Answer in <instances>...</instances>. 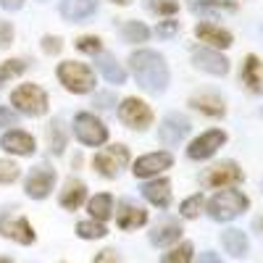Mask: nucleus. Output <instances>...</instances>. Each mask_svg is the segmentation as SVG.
<instances>
[{
  "label": "nucleus",
  "instance_id": "f257e3e1",
  "mask_svg": "<svg viewBox=\"0 0 263 263\" xmlns=\"http://www.w3.org/2000/svg\"><path fill=\"white\" fill-rule=\"evenodd\" d=\"M129 69L135 74L137 84L150 92H163L168 87V66L166 58L156 50H137L129 58Z\"/></svg>",
  "mask_w": 263,
  "mask_h": 263
},
{
  "label": "nucleus",
  "instance_id": "f03ea898",
  "mask_svg": "<svg viewBox=\"0 0 263 263\" xmlns=\"http://www.w3.org/2000/svg\"><path fill=\"white\" fill-rule=\"evenodd\" d=\"M248 208H250L248 195L239 192V190H232V187L218 190L208 200V216L213 218V221H232V218L245 213Z\"/></svg>",
  "mask_w": 263,
  "mask_h": 263
},
{
  "label": "nucleus",
  "instance_id": "7ed1b4c3",
  "mask_svg": "<svg viewBox=\"0 0 263 263\" xmlns=\"http://www.w3.org/2000/svg\"><path fill=\"white\" fill-rule=\"evenodd\" d=\"M58 79L69 92L74 95H84V92H92L95 90V71L84 63L77 61H63L58 63Z\"/></svg>",
  "mask_w": 263,
  "mask_h": 263
},
{
  "label": "nucleus",
  "instance_id": "20e7f679",
  "mask_svg": "<svg viewBox=\"0 0 263 263\" xmlns=\"http://www.w3.org/2000/svg\"><path fill=\"white\" fill-rule=\"evenodd\" d=\"M11 103L24 116H42L48 111V95L37 84H21L18 90L11 92Z\"/></svg>",
  "mask_w": 263,
  "mask_h": 263
},
{
  "label": "nucleus",
  "instance_id": "39448f33",
  "mask_svg": "<svg viewBox=\"0 0 263 263\" xmlns=\"http://www.w3.org/2000/svg\"><path fill=\"white\" fill-rule=\"evenodd\" d=\"M74 135L82 145H90V147H98V145H105L108 140V129L105 124L92 116V114H77L74 119Z\"/></svg>",
  "mask_w": 263,
  "mask_h": 263
},
{
  "label": "nucleus",
  "instance_id": "423d86ee",
  "mask_svg": "<svg viewBox=\"0 0 263 263\" xmlns=\"http://www.w3.org/2000/svg\"><path fill=\"white\" fill-rule=\"evenodd\" d=\"M224 142H227V132L224 129H208V132H203L200 137H195L190 142L187 158H192V161H208V158L216 156L218 147H224Z\"/></svg>",
  "mask_w": 263,
  "mask_h": 263
},
{
  "label": "nucleus",
  "instance_id": "0eeeda50",
  "mask_svg": "<svg viewBox=\"0 0 263 263\" xmlns=\"http://www.w3.org/2000/svg\"><path fill=\"white\" fill-rule=\"evenodd\" d=\"M55 187V168L48 166V163H40L29 171V177L24 179V192L34 200H42V197H48L50 190Z\"/></svg>",
  "mask_w": 263,
  "mask_h": 263
},
{
  "label": "nucleus",
  "instance_id": "6e6552de",
  "mask_svg": "<svg viewBox=\"0 0 263 263\" xmlns=\"http://www.w3.org/2000/svg\"><path fill=\"white\" fill-rule=\"evenodd\" d=\"M119 119H121L126 126L142 132V129H147V126L153 124V111H150V105H147L145 100H140V98H126V100L119 105Z\"/></svg>",
  "mask_w": 263,
  "mask_h": 263
},
{
  "label": "nucleus",
  "instance_id": "1a4fd4ad",
  "mask_svg": "<svg viewBox=\"0 0 263 263\" xmlns=\"http://www.w3.org/2000/svg\"><path fill=\"white\" fill-rule=\"evenodd\" d=\"M126 163H129V150L124 145H111L108 150L98 153L92 158V166L98 168V174L100 177H108V179H114Z\"/></svg>",
  "mask_w": 263,
  "mask_h": 263
},
{
  "label": "nucleus",
  "instance_id": "9d476101",
  "mask_svg": "<svg viewBox=\"0 0 263 263\" xmlns=\"http://www.w3.org/2000/svg\"><path fill=\"white\" fill-rule=\"evenodd\" d=\"M190 129H192V124H190V119L184 114H168L161 121V126H158V137H161L163 145L174 147V145H179L190 135Z\"/></svg>",
  "mask_w": 263,
  "mask_h": 263
},
{
  "label": "nucleus",
  "instance_id": "9b49d317",
  "mask_svg": "<svg viewBox=\"0 0 263 263\" xmlns=\"http://www.w3.org/2000/svg\"><path fill=\"white\" fill-rule=\"evenodd\" d=\"M192 63H195V69H200L205 74H213V77H227L229 74V61L213 48H195L192 50Z\"/></svg>",
  "mask_w": 263,
  "mask_h": 263
},
{
  "label": "nucleus",
  "instance_id": "f8f14e48",
  "mask_svg": "<svg viewBox=\"0 0 263 263\" xmlns=\"http://www.w3.org/2000/svg\"><path fill=\"white\" fill-rule=\"evenodd\" d=\"M208 187L213 190H224V187H234L242 182V168H239L234 161H224V163H218L213 166L208 174H205V179H203Z\"/></svg>",
  "mask_w": 263,
  "mask_h": 263
},
{
  "label": "nucleus",
  "instance_id": "ddd939ff",
  "mask_svg": "<svg viewBox=\"0 0 263 263\" xmlns=\"http://www.w3.org/2000/svg\"><path fill=\"white\" fill-rule=\"evenodd\" d=\"M171 163H174V156L168 150H158V153H147V156H142V158H137L135 161V177H140V179H147V177H156V174H161V171H166V168H171Z\"/></svg>",
  "mask_w": 263,
  "mask_h": 263
},
{
  "label": "nucleus",
  "instance_id": "4468645a",
  "mask_svg": "<svg viewBox=\"0 0 263 263\" xmlns=\"http://www.w3.org/2000/svg\"><path fill=\"white\" fill-rule=\"evenodd\" d=\"M0 234L8 239H16L21 245L34 242V229L24 216H0Z\"/></svg>",
  "mask_w": 263,
  "mask_h": 263
},
{
  "label": "nucleus",
  "instance_id": "2eb2a0df",
  "mask_svg": "<svg viewBox=\"0 0 263 263\" xmlns=\"http://www.w3.org/2000/svg\"><path fill=\"white\" fill-rule=\"evenodd\" d=\"M195 34H197V40L205 42V45L213 48V50H227V48L234 45L232 32L224 29V27L211 24V21H203V24H197V27H195Z\"/></svg>",
  "mask_w": 263,
  "mask_h": 263
},
{
  "label": "nucleus",
  "instance_id": "dca6fc26",
  "mask_svg": "<svg viewBox=\"0 0 263 263\" xmlns=\"http://www.w3.org/2000/svg\"><path fill=\"white\" fill-rule=\"evenodd\" d=\"M239 77H242V84L248 87L250 92H263V61L255 55V53H250V55H245V61H242V71H239Z\"/></svg>",
  "mask_w": 263,
  "mask_h": 263
},
{
  "label": "nucleus",
  "instance_id": "f3484780",
  "mask_svg": "<svg viewBox=\"0 0 263 263\" xmlns=\"http://www.w3.org/2000/svg\"><path fill=\"white\" fill-rule=\"evenodd\" d=\"M190 105L195 108V111H200L203 116H211V119H221L227 114V103L213 95V92H197L190 98Z\"/></svg>",
  "mask_w": 263,
  "mask_h": 263
},
{
  "label": "nucleus",
  "instance_id": "a211bd4d",
  "mask_svg": "<svg viewBox=\"0 0 263 263\" xmlns=\"http://www.w3.org/2000/svg\"><path fill=\"white\" fill-rule=\"evenodd\" d=\"M0 147H3L6 153H13V156H32L34 153V137L27 135V132H8V135H3V140H0Z\"/></svg>",
  "mask_w": 263,
  "mask_h": 263
},
{
  "label": "nucleus",
  "instance_id": "6ab92c4d",
  "mask_svg": "<svg viewBox=\"0 0 263 263\" xmlns=\"http://www.w3.org/2000/svg\"><path fill=\"white\" fill-rule=\"evenodd\" d=\"M145 200H150L153 205L158 208H168L171 205V182L168 179H153L142 187Z\"/></svg>",
  "mask_w": 263,
  "mask_h": 263
},
{
  "label": "nucleus",
  "instance_id": "aec40b11",
  "mask_svg": "<svg viewBox=\"0 0 263 263\" xmlns=\"http://www.w3.org/2000/svg\"><path fill=\"white\" fill-rule=\"evenodd\" d=\"M98 11V0H61V16L69 21H82Z\"/></svg>",
  "mask_w": 263,
  "mask_h": 263
},
{
  "label": "nucleus",
  "instance_id": "412c9836",
  "mask_svg": "<svg viewBox=\"0 0 263 263\" xmlns=\"http://www.w3.org/2000/svg\"><path fill=\"white\" fill-rule=\"evenodd\" d=\"M116 224L126 232H132V229H140V227H145L147 224V213L142 211V208H137V205H132V203H121V208H119V216H116Z\"/></svg>",
  "mask_w": 263,
  "mask_h": 263
},
{
  "label": "nucleus",
  "instance_id": "4be33fe9",
  "mask_svg": "<svg viewBox=\"0 0 263 263\" xmlns=\"http://www.w3.org/2000/svg\"><path fill=\"white\" fill-rule=\"evenodd\" d=\"M221 245L234 258H245L248 255V248H250L248 234L242 229H227V232H221Z\"/></svg>",
  "mask_w": 263,
  "mask_h": 263
},
{
  "label": "nucleus",
  "instance_id": "5701e85b",
  "mask_svg": "<svg viewBox=\"0 0 263 263\" xmlns=\"http://www.w3.org/2000/svg\"><path fill=\"white\" fill-rule=\"evenodd\" d=\"M84 197H87V187L79 179H71V182H66V187L61 192V205L66 211H77L84 203Z\"/></svg>",
  "mask_w": 263,
  "mask_h": 263
},
{
  "label": "nucleus",
  "instance_id": "b1692460",
  "mask_svg": "<svg viewBox=\"0 0 263 263\" xmlns=\"http://www.w3.org/2000/svg\"><path fill=\"white\" fill-rule=\"evenodd\" d=\"M179 237H182V227L174 224V221H166V224H161V227H156L150 232V242L158 245V248H166L171 242H177Z\"/></svg>",
  "mask_w": 263,
  "mask_h": 263
},
{
  "label": "nucleus",
  "instance_id": "393cba45",
  "mask_svg": "<svg viewBox=\"0 0 263 263\" xmlns=\"http://www.w3.org/2000/svg\"><path fill=\"white\" fill-rule=\"evenodd\" d=\"M87 211H90V216L95 218V221H108L111 218V213H114V197L108 195V192H100V195H95L92 200H90V205H87Z\"/></svg>",
  "mask_w": 263,
  "mask_h": 263
},
{
  "label": "nucleus",
  "instance_id": "a878e982",
  "mask_svg": "<svg viewBox=\"0 0 263 263\" xmlns=\"http://www.w3.org/2000/svg\"><path fill=\"white\" fill-rule=\"evenodd\" d=\"M98 69L103 71V77L111 82V84H121L124 79H126V71L121 69V63L114 58V55H105V58H100L98 61Z\"/></svg>",
  "mask_w": 263,
  "mask_h": 263
},
{
  "label": "nucleus",
  "instance_id": "bb28decb",
  "mask_svg": "<svg viewBox=\"0 0 263 263\" xmlns=\"http://www.w3.org/2000/svg\"><path fill=\"white\" fill-rule=\"evenodd\" d=\"M192 253H195L192 242H182L179 248H171L161 258V263H192Z\"/></svg>",
  "mask_w": 263,
  "mask_h": 263
},
{
  "label": "nucleus",
  "instance_id": "cd10ccee",
  "mask_svg": "<svg viewBox=\"0 0 263 263\" xmlns=\"http://www.w3.org/2000/svg\"><path fill=\"white\" fill-rule=\"evenodd\" d=\"M121 34L129 40V42H145L150 37V29L142 24V21H126L121 27Z\"/></svg>",
  "mask_w": 263,
  "mask_h": 263
},
{
  "label": "nucleus",
  "instance_id": "c85d7f7f",
  "mask_svg": "<svg viewBox=\"0 0 263 263\" xmlns=\"http://www.w3.org/2000/svg\"><path fill=\"white\" fill-rule=\"evenodd\" d=\"M105 232L108 229L100 221H79L77 224V234L82 239H100V237H105Z\"/></svg>",
  "mask_w": 263,
  "mask_h": 263
},
{
  "label": "nucleus",
  "instance_id": "c756f323",
  "mask_svg": "<svg viewBox=\"0 0 263 263\" xmlns=\"http://www.w3.org/2000/svg\"><path fill=\"white\" fill-rule=\"evenodd\" d=\"M66 142H69V135H66L61 119H55V121L50 124V147H53V153H63Z\"/></svg>",
  "mask_w": 263,
  "mask_h": 263
},
{
  "label": "nucleus",
  "instance_id": "7c9ffc66",
  "mask_svg": "<svg viewBox=\"0 0 263 263\" xmlns=\"http://www.w3.org/2000/svg\"><path fill=\"white\" fill-rule=\"evenodd\" d=\"M24 69H27V63L18 61V58H11V61H6V63H0V84H6L8 79L24 74Z\"/></svg>",
  "mask_w": 263,
  "mask_h": 263
},
{
  "label": "nucleus",
  "instance_id": "2f4dec72",
  "mask_svg": "<svg viewBox=\"0 0 263 263\" xmlns=\"http://www.w3.org/2000/svg\"><path fill=\"white\" fill-rule=\"evenodd\" d=\"M195 11H237V3L232 0H195L192 3Z\"/></svg>",
  "mask_w": 263,
  "mask_h": 263
},
{
  "label": "nucleus",
  "instance_id": "473e14b6",
  "mask_svg": "<svg viewBox=\"0 0 263 263\" xmlns=\"http://www.w3.org/2000/svg\"><path fill=\"white\" fill-rule=\"evenodd\" d=\"M145 8L158 16H174L179 11V3L177 0H145Z\"/></svg>",
  "mask_w": 263,
  "mask_h": 263
},
{
  "label": "nucleus",
  "instance_id": "72a5a7b5",
  "mask_svg": "<svg viewBox=\"0 0 263 263\" xmlns=\"http://www.w3.org/2000/svg\"><path fill=\"white\" fill-rule=\"evenodd\" d=\"M203 205H205V197L203 195H192V197H187V200L182 203V216L184 218H197L200 216V211H203Z\"/></svg>",
  "mask_w": 263,
  "mask_h": 263
},
{
  "label": "nucleus",
  "instance_id": "f704fd0d",
  "mask_svg": "<svg viewBox=\"0 0 263 263\" xmlns=\"http://www.w3.org/2000/svg\"><path fill=\"white\" fill-rule=\"evenodd\" d=\"M16 179H18V166L13 161L0 158V184H13Z\"/></svg>",
  "mask_w": 263,
  "mask_h": 263
},
{
  "label": "nucleus",
  "instance_id": "c9c22d12",
  "mask_svg": "<svg viewBox=\"0 0 263 263\" xmlns=\"http://www.w3.org/2000/svg\"><path fill=\"white\" fill-rule=\"evenodd\" d=\"M77 50L92 55V53H100V50H103V42H100V37H92V34L87 37V34H84V37L77 40Z\"/></svg>",
  "mask_w": 263,
  "mask_h": 263
},
{
  "label": "nucleus",
  "instance_id": "e433bc0d",
  "mask_svg": "<svg viewBox=\"0 0 263 263\" xmlns=\"http://www.w3.org/2000/svg\"><path fill=\"white\" fill-rule=\"evenodd\" d=\"M13 42V24L11 21H0V48H8Z\"/></svg>",
  "mask_w": 263,
  "mask_h": 263
},
{
  "label": "nucleus",
  "instance_id": "4c0bfd02",
  "mask_svg": "<svg viewBox=\"0 0 263 263\" xmlns=\"http://www.w3.org/2000/svg\"><path fill=\"white\" fill-rule=\"evenodd\" d=\"M16 121H18V119H16V114L0 105V129H6V126H16Z\"/></svg>",
  "mask_w": 263,
  "mask_h": 263
},
{
  "label": "nucleus",
  "instance_id": "58836bf2",
  "mask_svg": "<svg viewBox=\"0 0 263 263\" xmlns=\"http://www.w3.org/2000/svg\"><path fill=\"white\" fill-rule=\"evenodd\" d=\"M179 32V21H163V24L158 27V34L161 37H174Z\"/></svg>",
  "mask_w": 263,
  "mask_h": 263
},
{
  "label": "nucleus",
  "instance_id": "ea45409f",
  "mask_svg": "<svg viewBox=\"0 0 263 263\" xmlns=\"http://www.w3.org/2000/svg\"><path fill=\"white\" fill-rule=\"evenodd\" d=\"M42 50L50 53V55L61 53V40L58 37H45V40H42Z\"/></svg>",
  "mask_w": 263,
  "mask_h": 263
},
{
  "label": "nucleus",
  "instance_id": "a19ab883",
  "mask_svg": "<svg viewBox=\"0 0 263 263\" xmlns=\"http://www.w3.org/2000/svg\"><path fill=\"white\" fill-rule=\"evenodd\" d=\"M95 263H121V260H119V255L114 250H100L95 255Z\"/></svg>",
  "mask_w": 263,
  "mask_h": 263
},
{
  "label": "nucleus",
  "instance_id": "79ce46f5",
  "mask_svg": "<svg viewBox=\"0 0 263 263\" xmlns=\"http://www.w3.org/2000/svg\"><path fill=\"white\" fill-rule=\"evenodd\" d=\"M111 103H114V95L111 92H103V95L95 98V108H111Z\"/></svg>",
  "mask_w": 263,
  "mask_h": 263
},
{
  "label": "nucleus",
  "instance_id": "37998d69",
  "mask_svg": "<svg viewBox=\"0 0 263 263\" xmlns=\"http://www.w3.org/2000/svg\"><path fill=\"white\" fill-rule=\"evenodd\" d=\"M197 263H221V258H218L216 253H211V250H208V253H203L200 258H197Z\"/></svg>",
  "mask_w": 263,
  "mask_h": 263
},
{
  "label": "nucleus",
  "instance_id": "c03bdc74",
  "mask_svg": "<svg viewBox=\"0 0 263 263\" xmlns=\"http://www.w3.org/2000/svg\"><path fill=\"white\" fill-rule=\"evenodd\" d=\"M21 3H24V0H0V6H3V8H8V11H16V8H21Z\"/></svg>",
  "mask_w": 263,
  "mask_h": 263
},
{
  "label": "nucleus",
  "instance_id": "a18cd8bd",
  "mask_svg": "<svg viewBox=\"0 0 263 263\" xmlns=\"http://www.w3.org/2000/svg\"><path fill=\"white\" fill-rule=\"evenodd\" d=\"M253 227H255V232H258V234H263V216H258V218H255Z\"/></svg>",
  "mask_w": 263,
  "mask_h": 263
},
{
  "label": "nucleus",
  "instance_id": "49530a36",
  "mask_svg": "<svg viewBox=\"0 0 263 263\" xmlns=\"http://www.w3.org/2000/svg\"><path fill=\"white\" fill-rule=\"evenodd\" d=\"M114 3H116V6H129L132 0H114Z\"/></svg>",
  "mask_w": 263,
  "mask_h": 263
},
{
  "label": "nucleus",
  "instance_id": "de8ad7c7",
  "mask_svg": "<svg viewBox=\"0 0 263 263\" xmlns=\"http://www.w3.org/2000/svg\"><path fill=\"white\" fill-rule=\"evenodd\" d=\"M0 263H11V260H8V258H0Z\"/></svg>",
  "mask_w": 263,
  "mask_h": 263
}]
</instances>
